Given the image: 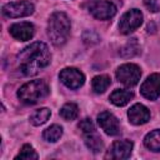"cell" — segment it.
I'll list each match as a JSON object with an SVG mask.
<instances>
[{"label": "cell", "instance_id": "cell-7", "mask_svg": "<svg viewBox=\"0 0 160 160\" xmlns=\"http://www.w3.org/2000/svg\"><path fill=\"white\" fill-rule=\"evenodd\" d=\"M34 12V5L30 1H12L2 6V14L6 18H24Z\"/></svg>", "mask_w": 160, "mask_h": 160}, {"label": "cell", "instance_id": "cell-17", "mask_svg": "<svg viewBox=\"0 0 160 160\" xmlns=\"http://www.w3.org/2000/svg\"><path fill=\"white\" fill-rule=\"evenodd\" d=\"M85 144L86 146L92 151V152H99L102 150V140L100 139V136H98L95 132H90V134H86L85 136Z\"/></svg>", "mask_w": 160, "mask_h": 160}, {"label": "cell", "instance_id": "cell-22", "mask_svg": "<svg viewBox=\"0 0 160 160\" xmlns=\"http://www.w3.org/2000/svg\"><path fill=\"white\" fill-rule=\"evenodd\" d=\"M79 129L85 132V134H90V132H95V126L92 124V121L89 119V118H85L82 119L80 122H79Z\"/></svg>", "mask_w": 160, "mask_h": 160}, {"label": "cell", "instance_id": "cell-23", "mask_svg": "<svg viewBox=\"0 0 160 160\" xmlns=\"http://www.w3.org/2000/svg\"><path fill=\"white\" fill-rule=\"evenodd\" d=\"M144 4L151 12H158L160 10V0H144Z\"/></svg>", "mask_w": 160, "mask_h": 160}, {"label": "cell", "instance_id": "cell-15", "mask_svg": "<svg viewBox=\"0 0 160 160\" xmlns=\"http://www.w3.org/2000/svg\"><path fill=\"white\" fill-rule=\"evenodd\" d=\"M111 84V80L108 75H98L92 79L91 81V88L94 90V92L96 94H102Z\"/></svg>", "mask_w": 160, "mask_h": 160}, {"label": "cell", "instance_id": "cell-1", "mask_svg": "<svg viewBox=\"0 0 160 160\" xmlns=\"http://www.w3.org/2000/svg\"><path fill=\"white\" fill-rule=\"evenodd\" d=\"M51 60L49 48L44 42H32L24 48L18 55V65L21 72L26 76L36 75L46 68Z\"/></svg>", "mask_w": 160, "mask_h": 160}, {"label": "cell", "instance_id": "cell-4", "mask_svg": "<svg viewBox=\"0 0 160 160\" xmlns=\"http://www.w3.org/2000/svg\"><path fill=\"white\" fill-rule=\"evenodd\" d=\"M141 70L135 64H124L116 70V79L125 86H134L139 82Z\"/></svg>", "mask_w": 160, "mask_h": 160}, {"label": "cell", "instance_id": "cell-16", "mask_svg": "<svg viewBox=\"0 0 160 160\" xmlns=\"http://www.w3.org/2000/svg\"><path fill=\"white\" fill-rule=\"evenodd\" d=\"M144 144L151 151H160V130L149 132L144 139Z\"/></svg>", "mask_w": 160, "mask_h": 160}, {"label": "cell", "instance_id": "cell-14", "mask_svg": "<svg viewBox=\"0 0 160 160\" xmlns=\"http://www.w3.org/2000/svg\"><path fill=\"white\" fill-rule=\"evenodd\" d=\"M134 98L132 91L128 89H116L110 95V101L116 106H124L126 105L131 99Z\"/></svg>", "mask_w": 160, "mask_h": 160}, {"label": "cell", "instance_id": "cell-6", "mask_svg": "<svg viewBox=\"0 0 160 160\" xmlns=\"http://www.w3.org/2000/svg\"><path fill=\"white\" fill-rule=\"evenodd\" d=\"M89 11L99 20H108L116 14V6L108 0H94L89 5Z\"/></svg>", "mask_w": 160, "mask_h": 160}, {"label": "cell", "instance_id": "cell-9", "mask_svg": "<svg viewBox=\"0 0 160 160\" xmlns=\"http://www.w3.org/2000/svg\"><path fill=\"white\" fill-rule=\"evenodd\" d=\"M140 92L148 100H155L160 96V74L155 72L146 78L141 84Z\"/></svg>", "mask_w": 160, "mask_h": 160}, {"label": "cell", "instance_id": "cell-2", "mask_svg": "<svg viewBox=\"0 0 160 160\" xmlns=\"http://www.w3.org/2000/svg\"><path fill=\"white\" fill-rule=\"evenodd\" d=\"M70 35V20L62 11L54 12L48 21V36L51 42L60 46L66 42Z\"/></svg>", "mask_w": 160, "mask_h": 160}, {"label": "cell", "instance_id": "cell-13", "mask_svg": "<svg viewBox=\"0 0 160 160\" xmlns=\"http://www.w3.org/2000/svg\"><path fill=\"white\" fill-rule=\"evenodd\" d=\"M128 116H129V121L131 124L142 125L150 120V111L142 104H135L129 109Z\"/></svg>", "mask_w": 160, "mask_h": 160}, {"label": "cell", "instance_id": "cell-21", "mask_svg": "<svg viewBox=\"0 0 160 160\" xmlns=\"http://www.w3.org/2000/svg\"><path fill=\"white\" fill-rule=\"evenodd\" d=\"M39 158V155L36 154V151L34 150V148L29 144H25L20 152L15 156V160H19V159H22V160H36Z\"/></svg>", "mask_w": 160, "mask_h": 160}, {"label": "cell", "instance_id": "cell-3", "mask_svg": "<svg viewBox=\"0 0 160 160\" xmlns=\"http://www.w3.org/2000/svg\"><path fill=\"white\" fill-rule=\"evenodd\" d=\"M49 94L48 84L44 80H32L24 84L18 90V98L24 104H36Z\"/></svg>", "mask_w": 160, "mask_h": 160}, {"label": "cell", "instance_id": "cell-12", "mask_svg": "<svg viewBox=\"0 0 160 160\" xmlns=\"http://www.w3.org/2000/svg\"><path fill=\"white\" fill-rule=\"evenodd\" d=\"M9 32L14 39L20 40V41H26L34 36L35 30H34L32 24L22 21V22H16V24L11 25L9 29Z\"/></svg>", "mask_w": 160, "mask_h": 160}, {"label": "cell", "instance_id": "cell-18", "mask_svg": "<svg viewBox=\"0 0 160 160\" xmlns=\"http://www.w3.org/2000/svg\"><path fill=\"white\" fill-rule=\"evenodd\" d=\"M61 135H62V128L59 125H51L48 129H45L42 132V138L49 142L58 141L61 138Z\"/></svg>", "mask_w": 160, "mask_h": 160}, {"label": "cell", "instance_id": "cell-5", "mask_svg": "<svg viewBox=\"0 0 160 160\" xmlns=\"http://www.w3.org/2000/svg\"><path fill=\"white\" fill-rule=\"evenodd\" d=\"M141 24H142L141 11L138 9H131L121 16L120 22H119V30L121 34L128 35V34L135 31Z\"/></svg>", "mask_w": 160, "mask_h": 160}, {"label": "cell", "instance_id": "cell-20", "mask_svg": "<svg viewBox=\"0 0 160 160\" xmlns=\"http://www.w3.org/2000/svg\"><path fill=\"white\" fill-rule=\"evenodd\" d=\"M50 115H51V112H50V110H49L48 108L39 109V110H36V111L30 116V122H31L32 125H35V126H39V125L46 122L48 119L50 118Z\"/></svg>", "mask_w": 160, "mask_h": 160}, {"label": "cell", "instance_id": "cell-19", "mask_svg": "<svg viewBox=\"0 0 160 160\" xmlns=\"http://www.w3.org/2000/svg\"><path fill=\"white\" fill-rule=\"evenodd\" d=\"M79 115V108L74 102H68L60 109V116L65 120H75Z\"/></svg>", "mask_w": 160, "mask_h": 160}, {"label": "cell", "instance_id": "cell-11", "mask_svg": "<svg viewBox=\"0 0 160 160\" xmlns=\"http://www.w3.org/2000/svg\"><path fill=\"white\" fill-rule=\"evenodd\" d=\"M98 124L108 135H118L120 132L119 120L115 118L114 114L109 111H102L98 115Z\"/></svg>", "mask_w": 160, "mask_h": 160}, {"label": "cell", "instance_id": "cell-10", "mask_svg": "<svg viewBox=\"0 0 160 160\" xmlns=\"http://www.w3.org/2000/svg\"><path fill=\"white\" fill-rule=\"evenodd\" d=\"M132 141L130 140H116L106 152L108 159H128L132 151Z\"/></svg>", "mask_w": 160, "mask_h": 160}, {"label": "cell", "instance_id": "cell-8", "mask_svg": "<svg viewBox=\"0 0 160 160\" xmlns=\"http://www.w3.org/2000/svg\"><path fill=\"white\" fill-rule=\"evenodd\" d=\"M59 78L61 80V82L68 86L69 89H79L80 86L84 85L85 82V76L84 74L76 69V68H65L60 71Z\"/></svg>", "mask_w": 160, "mask_h": 160}]
</instances>
